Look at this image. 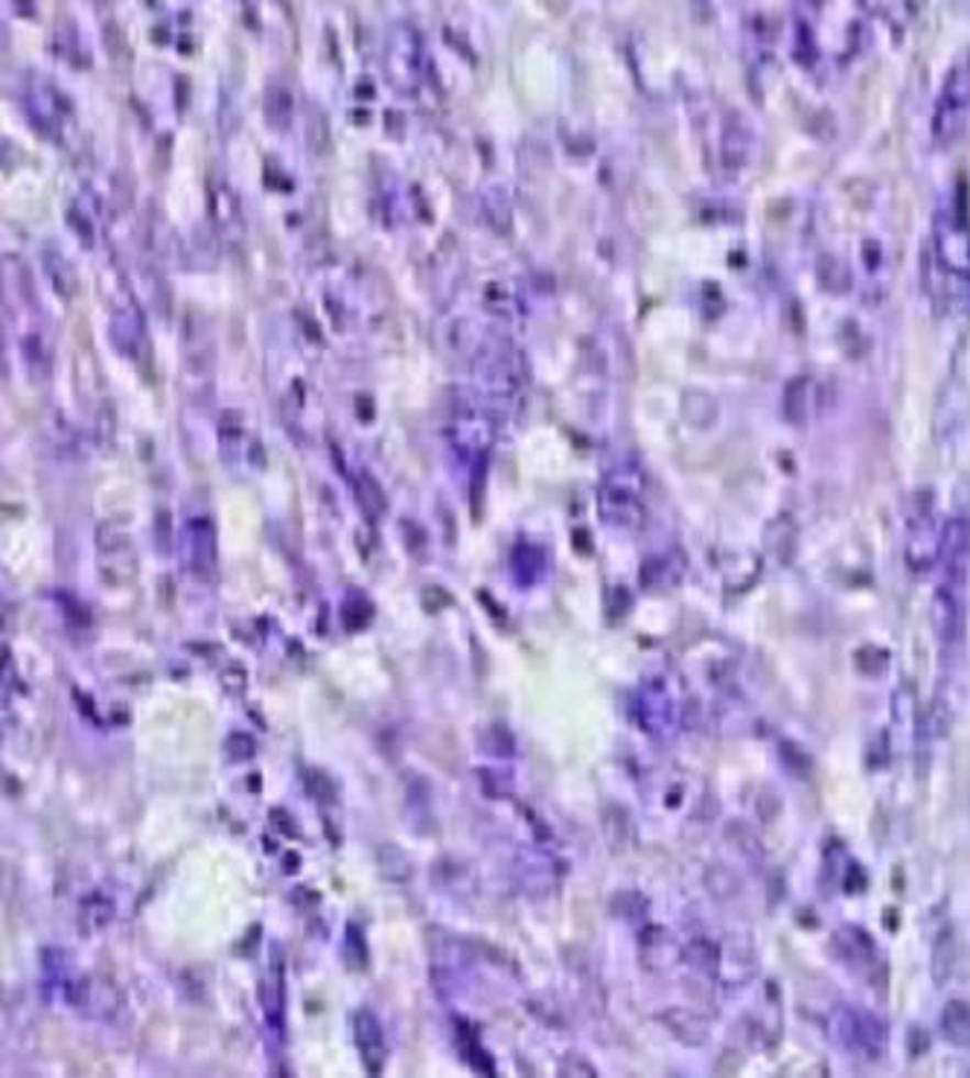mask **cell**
Segmentation results:
<instances>
[{"instance_id": "cell-21", "label": "cell", "mask_w": 970, "mask_h": 1078, "mask_svg": "<svg viewBox=\"0 0 970 1078\" xmlns=\"http://www.w3.org/2000/svg\"><path fill=\"white\" fill-rule=\"evenodd\" d=\"M556 1078H597V1070L583 1055L569 1053L556 1064Z\"/></svg>"}, {"instance_id": "cell-17", "label": "cell", "mask_w": 970, "mask_h": 1078, "mask_svg": "<svg viewBox=\"0 0 970 1078\" xmlns=\"http://www.w3.org/2000/svg\"><path fill=\"white\" fill-rule=\"evenodd\" d=\"M42 970H44V986L56 991L58 997L65 994L67 982L76 977L74 965H70V956L58 947H47L42 954Z\"/></svg>"}, {"instance_id": "cell-20", "label": "cell", "mask_w": 970, "mask_h": 1078, "mask_svg": "<svg viewBox=\"0 0 970 1078\" xmlns=\"http://www.w3.org/2000/svg\"><path fill=\"white\" fill-rule=\"evenodd\" d=\"M344 959H348L350 968H365L367 963V947H365V936L356 924H350L348 933H344Z\"/></svg>"}, {"instance_id": "cell-13", "label": "cell", "mask_w": 970, "mask_h": 1078, "mask_svg": "<svg viewBox=\"0 0 970 1078\" xmlns=\"http://www.w3.org/2000/svg\"><path fill=\"white\" fill-rule=\"evenodd\" d=\"M184 557L192 572L201 578H210L216 565V539L208 522H192L187 537H184Z\"/></svg>"}, {"instance_id": "cell-5", "label": "cell", "mask_w": 970, "mask_h": 1078, "mask_svg": "<svg viewBox=\"0 0 970 1078\" xmlns=\"http://www.w3.org/2000/svg\"><path fill=\"white\" fill-rule=\"evenodd\" d=\"M936 257L941 268L954 274H970V224L959 201H950L936 216Z\"/></svg>"}, {"instance_id": "cell-8", "label": "cell", "mask_w": 970, "mask_h": 1078, "mask_svg": "<svg viewBox=\"0 0 970 1078\" xmlns=\"http://www.w3.org/2000/svg\"><path fill=\"white\" fill-rule=\"evenodd\" d=\"M830 947H834V956H837L839 963L846 965L851 974L874 982V970L880 968L878 945H874V938H871L866 930L855 927V924H846V927H839L837 933H834Z\"/></svg>"}, {"instance_id": "cell-7", "label": "cell", "mask_w": 970, "mask_h": 1078, "mask_svg": "<svg viewBox=\"0 0 970 1078\" xmlns=\"http://www.w3.org/2000/svg\"><path fill=\"white\" fill-rule=\"evenodd\" d=\"M933 630L941 647H959L965 639V581L941 578L933 595Z\"/></svg>"}, {"instance_id": "cell-19", "label": "cell", "mask_w": 970, "mask_h": 1078, "mask_svg": "<svg viewBox=\"0 0 970 1078\" xmlns=\"http://www.w3.org/2000/svg\"><path fill=\"white\" fill-rule=\"evenodd\" d=\"M114 919V904L111 898L106 895H91L85 898L82 906H79V927L85 933H97V930L108 927V921Z\"/></svg>"}, {"instance_id": "cell-18", "label": "cell", "mask_w": 970, "mask_h": 1078, "mask_svg": "<svg viewBox=\"0 0 970 1078\" xmlns=\"http://www.w3.org/2000/svg\"><path fill=\"white\" fill-rule=\"evenodd\" d=\"M956 956H959V945H956V933L950 927H945L938 933L936 938V950H933V977L936 982H947L950 974L956 968Z\"/></svg>"}, {"instance_id": "cell-14", "label": "cell", "mask_w": 970, "mask_h": 1078, "mask_svg": "<svg viewBox=\"0 0 970 1078\" xmlns=\"http://www.w3.org/2000/svg\"><path fill=\"white\" fill-rule=\"evenodd\" d=\"M723 947L708 936H694L682 945V963L705 979H720Z\"/></svg>"}, {"instance_id": "cell-10", "label": "cell", "mask_w": 970, "mask_h": 1078, "mask_svg": "<svg viewBox=\"0 0 970 1078\" xmlns=\"http://www.w3.org/2000/svg\"><path fill=\"white\" fill-rule=\"evenodd\" d=\"M353 1037H356L359 1058L362 1067L371 1078H382L385 1072V1062H388V1041H385V1028H382L379 1018L371 1009H359L353 1018Z\"/></svg>"}, {"instance_id": "cell-12", "label": "cell", "mask_w": 970, "mask_h": 1078, "mask_svg": "<svg viewBox=\"0 0 970 1078\" xmlns=\"http://www.w3.org/2000/svg\"><path fill=\"white\" fill-rule=\"evenodd\" d=\"M662 1023L668 1026V1032L685 1046H703L705 1041H708V1035H712V1023H708V1018L694 1012V1009H682V1005L662 1012Z\"/></svg>"}, {"instance_id": "cell-4", "label": "cell", "mask_w": 970, "mask_h": 1078, "mask_svg": "<svg viewBox=\"0 0 970 1078\" xmlns=\"http://www.w3.org/2000/svg\"><path fill=\"white\" fill-rule=\"evenodd\" d=\"M941 531L929 493H915L906 505V563L915 574H927L941 560Z\"/></svg>"}, {"instance_id": "cell-22", "label": "cell", "mask_w": 970, "mask_h": 1078, "mask_svg": "<svg viewBox=\"0 0 970 1078\" xmlns=\"http://www.w3.org/2000/svg\"><path fill=\"white\" fill-rule=\"evenodd\" d=\"M272 1078H291V1076H289V1072H286V1070H283V1067H277V1070H274V1076H272Z\"/></svg>"}, {"instance_id": "cell-3", "label": "cell", "mask_w": 970, "mask_h": 1078, "mask_svg": "<svg viewBox=\"0 0 970 1078\" xmlns=\"http://www.w3.org/2000/svg\"><path fill=\"white\" fill-rule=\"evenodd\" d=\"M830 1035L846 1053L866 1058V1062L883 1058L889 1046L886 1023L860 1009V1005H837L834 1014H830Z\"/></svg>"}, {"instance_id": "cell-2", "label": "cell", "mask_w": 970, "mask_h": 1078, "mask_svg": "<svg viewBox=\"0 0 970 1078\" xmlns=\"http://www.w3.org/2000/svg\"><path fill=\"white\" fill-rule=\"evenodd\" d=\"M970 120V56H962L945 74L933 111V138L938 146H954Z\"/></svg>"}, {"instance_id": "cell-1", "label": "cell", "mask_w": 970, "mask_h": 1078, "mask_svg": "<svg viewBox=\"0 0 970 1078\" xmlns=\"http://www.w3.org/2000/svg\"><path fill=\"white\" fill-rule=\"evenodd\" d=\"M636 723L650 738L668 740L688 723V697L682 694V685L671 673H655L641 682L636 694Z\"/></svg>"}, {"instance_id": "cell-9", "label": "cell", "mask_w": 970, "mask_h": 1078, "mask_svg": "<svg viewBox=\"0 0 970 1078\" xmlns=\"http://www.w3.org/2000/svg\"><path fill=\"white\" fill-rule=\"evenodd\" d=\"M260 1009H263L268 1041L280 1046L286 1037V974L280 959H274L260 979Z\"/></svg>"}, {"instance_id": "cell-6", "label": "cell", "mask_w": 970, "mask_h": 1078, "mask_svg": "<svg viewBox=\"0 0 970 1078\" xmlns=\"http://www.w3.org/2000/svg\"><path fill=\"white\" fill-rule=\"evenodd\" d=\"M67 1005H74L76 1012L93 1021H114L117 1014L123 1012V994L111 979L88 977V974H76L67 982L65 994H62Z\"/></svg>"}, {"instance_id": "cell-11", "label": "cell", "mask_w": 970, "mask_h": 1078, "mask_svg": "<svg viewBox=\"0 0 970 1078\" xmlns=\"http://www.w3.org/2000/svg\"><path fill=\"white\" fill-rule=\"evenodd\" d=\"M516 878H519L525 892L545 895L551 883L560 880V871L554 869V857L545 855V851H522L519 860H516Z\"/></svg>"}, {"instance_id": "cell-15", "label": "cell", "mask_w": 970, "mask_h": 1078, "mask_svg": "<svg viewBox=\"0 0 970 1078\" xmlns=\"http://www.w3.org/2000/svg\"><path fill=\"white\" fill-rule=\"evenodd\" d=\"M682 959V947H676V942L671 938V933L662 927H650L641 933V963L647 965L650 970H664L671 968L673 963Z\"/></svg>"}, {"instance_id": "cell-16", "label": "cell", "mask_w": 970, "mask_h": 1078, "mask_svg": "<svg viewBox=\"0 0 970 1078\" xmlns=\"http://www.w3.org/2000/svg\"><path fill=\"white\" fill-rule=\"evenodd\" d=\"M938 1032L950 1046H970V1003L965 1000H950L938 1014Z\"/></svg>"}]
</instances>
